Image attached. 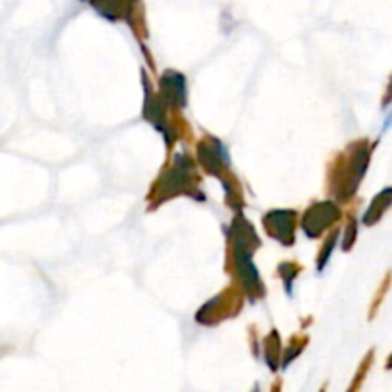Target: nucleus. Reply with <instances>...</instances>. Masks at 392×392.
<instances>
[{
	"label": "nucleus",
	"instance_id": "obj_1",
	"mask_svg": "<svg viewBox=\"0 0 392 392\" xmlns=\"http://www.w3.org/2000/svg\"><path fill=\"white\" fill-rule=\"evenodd\" d=\"M391 205H392V188H389V190L381 192V195H379V197L373 201V205H371V211H369V215H368L369 222H371V220H377V218L381 216V213H383L384 209H389Z\"/></svg>",
	"mask_w": 392,
	"mask_h": 392
},
{
	"label": "nucleus",
	"instance_id": "obj_2",
	"mask_svg": "<svg viewBox=\"0 0 392 392\" xmlns=\"http://www.w3.org/2000/svg\"><path fill=\"white\" fill-rule=\"evenodd\" d=\"M389 368H392V358H391V364H389Z\"/></svg>",
	"mask_w": 392,
	"mask_h": 392
}]
</instances>
